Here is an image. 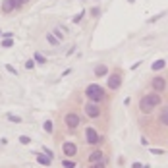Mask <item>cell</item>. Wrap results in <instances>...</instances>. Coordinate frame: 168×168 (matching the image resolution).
Returning <instances> with one entry per match:
<instances>
[{
  "label": "cell",
  "instance_id": "1",
  "mask_svg": "<svg viewBox=\"0 0 168 168\" xmlns=\"http://www.w3.org/2000/svg\"><path fill=\"white\" fill-rule=\"evenodd\" d=\"M161 101L162 99L158 97V93H149V95H145L139 101V110H141L143 114H153V110L161 104Z\"/></svg>",
  "mask_w": 168,
  "mask_h": 168
},
{
  "label": "cell",
  "instance_id": "2",
  "mask_svg": "<svg viewBox=\"0 0 168 168\" xmlns=\"http://www.w3.org/2000/svg\"><path fill=\"white\" fill-rule=\"evenodd\" d=\"M85 97H87L89 101H93V102H102L106 99V93H104V89L101 87V85H97V83H91V85H87L85 87Z\"/></svg>",
  "mask_w": 168,
  "mask_h": 168
},
{
  "label": "cell",
  "instance_id": "3",
  "mask_svg": "<svg viewBox=\"0 0 168 168\" xmlns=\"http://www.w3.org/2000/svg\"><path fill=\"white\" fill-rule=\"evenodd\" d=\"M106 85H108V89H110V91H116V89L122 85V73H120V72L110 73V75H108V79H106Z\"/></svg>",
  "mask_w": 168,
  "mask_h": 168
},
{
  "label": "cell",
  "instance_id": "4",
  "mask_svg": "<svg viewBox=\"0 0 168 168\" xmlns=\"http://www.w3.org/2000/svg\"><path fill=\"white\" fill-rule=\"evenodd\" d=\"M64 122H66L68 130H72L73 133V130H77V126H79V116H77V112H68L64 116Z\"/></svg>",
  "mask_w": 168,
  "mask_h": 168
},
{
  "label": "cell",
  "instance_id": "5",
  "mask_svg": "<svg viewBox=\"0 0 168 168\" xmlns=\"http://www.w3.org/2000/svg\"><path fill=\"white\" fill-rule=\"evenodd\" d=\"M85 114H87L89 118H99L101 116L99 104H97V102H93V101H89L87 104H85Z\"/></svg>",
  "mask_w": 168,
  "mask_h": 168
},
{
  "label": "cell",
  "instance_id": "6",
  "mask_svg": "<svg viewBox=\"0 0 168 168\" xmlns=\"http://www.w3.org/2000/svg\"><path fill=\"white\" fill-rule=\"evenodd\" d=\"M151 87H153L155 93H161L166 89V79L164 77H153V81H151Z\"/></svg>",
  "mask_w": 168,
  "mask_h": 168
},
{
  "label": "cell",
  "instance_id": "7",
  "mask_svg": "<svg viewBox=\"0 0 168 168\" xmlns=\"http://www.w3.org/2000/svg\"><path fill=\"white\" fill-rule=\"evenodd\" d=\"M85 139H87V143H91V145H97L99 143V133H97L95 128H87L85 130Z\"/></svg>",
  "mask_w": 168,
  "mask_h": 168
},
{
  "label": "cell",
  "instance_id": "8",
  "mask_svg": "<svg viewBox=\"0 0 168 168\" xmlns=\"http://www.w3.org/2000/svg\"><path fill=\"white\" fill-rule=\"evenodd\" d=\"M64 155L66 157H73V155L77 153V147H75V143H72V141H68V143H64Z\"/></svg>",
  "mask_w": 168,
  "mask_h": 168
},
{
  "label": "cell",
  "instance_id": "9",
  "mask_svg": "<svg viewBox=\"0 0 168 168\" xmlns=\"http://www.w3.org/2000/svg\"><path fill=\"white\" fill-rule=\"evenodd\" d=\"M99 161H106V158H104V155H102V151L97 149L89 155V162H99Z\"/></svg>",
  "mask_w": 168,
  "mask_h": 168
},
{
  "label": "cell",
  "instance_id": "10",
  "mask_svg": "<svg viewBox=\"0 0 168 168\" xmlns=\"http://www.w3.org/2000/svg\"><path fill=\"white\" fill-rule=\"evenodd\" d=\"M164 68H166V60L164 58H161V60H157V62L151 64V70H153V72H161V70H164Z\"/></svg>",
  "mask_w": 168,
  "mask_h": 168
},
{
  "label": "cell",
  "instance_id": "11",
  "mask_svg": "<svg viewBox=\"0 0 168 168\" xmlns=\"http://www.w3.org/2000/svg\"><path fill=\"white\" fill-rule=\"evenodd\" d=\"M37 162H39V164H43V166H50L52 164V162H50V157H47L44 153H39V155H37Z\"/></svg>",
  "mask_w": 168,
  "mask_h": 168
},
{
  "label": "cell",
  "instance_id": "12",
  "mask_svg": "<svg viewBox=\"0 0 168 168\" xmlns=\"http://www.w3.org/2000/svg\"><path fill=\"white\" fill-rule=\"evenodd\" d=\"M12 10H16L14 2H12V0H4V2H2V12H4V14H10Z\"/></svg>",
  "mask_w": 168,
  "mask_h": 168
},
{
  "label": "cell",
  "instance_id": "13",
  "mask_svg": "<svg viewBox=\"0 0 168 168\" xmlns=\"http://www.w3.org/2000/svg\"><path fill=\"white\" fill-rule=\"evenodd\" d=\"M106 72H108V68H106L104 64H99V66L95 68V75H97V77H102V75H106Z\"/></svg>",
  "mask_w": 168,
  "mask_h": 168
},
{
  "label": "cell",
  "instance_id": "14",
  "mask_svg": "<svg viewBox=\"0 0 168 168\" xmlns=\"http://www.w3.org/2000/svg\"><path fill=\"white\" fill-rule=\"evenodd\" d=\"M161 122L164 126H168V106H164V108L161 110Z\"/></svg>",
  "mask_w": 168,
  "mask_h": 168
},
{
  "label": "cell",
  "instance_id": "15",
  "mask_svg": "<svg viewBox=\"0 0 168 168\" xmlns=\"http://www.w3.org/2000/svg\"><path fill=\"white\" fill-rule=\"evenodd\" d=\"M52 33H54V37L58 41H62L64 39V35H66V29H60V27H54V31H52Z\"/></svg>",
  "mask_w": 168,
  "mask_h": 168
},
{
  "label": "cell",
  "instance_id": "16",
  "mask_svg": "<svg viewBox=\"0 0 168 168\" xmlns=\"http://www.w3.org/2000/svg\"><path fill=\"white\" fill-rule=\"evenodd\" d=\"M35 62H37V64H41V66H44V64H47V58H44L41 52H35Z\"/></svg>",
  "mask_w": 168,
  "mask_h": 168
},
{
  "label": "cell",
  "instance_id": "17",
  "mask_svg": "<svg viewBox=\"0 0 168 168\" xmlns=\"http://www.w3.org/2000/svg\"><path fill=\"white\" fill-rule=\"evenodd\" d=\"M47 41H48V43L52 44V47H56V44H60V41H58V39H56V37H54V33H48V35H47Z\"/></svg>",
  "mask_w": 168,
  "mask_h": 168
},
{
  "label": "cell",
  "instance_id": "18",
  "mask_svg": "<svg viewBox=\"0 0 168 168\" xmlns=\"http://www.w3.org/2000/svg\"><path fill=\"white\" fill-rule=\"evenodd\" d=\"M89 168H106V161H99V162H91Z\"/></svg>",
  "mask_w": 168,
  "mask_h": 168
},
{
  "label": "cell",
  "instance_id": "19",
  "mask_svg": "<svg viewBox=\"0 0 168 168\" xmlns=\"http://www.w3.org/2000/svg\"><path fill=\"white\" fill-rule=\"evenodd\" d=\"M62 166L64 168H75V162L70 161V158H64V161H62Z\"/></svg>",
  "mask_w": 168,
  "mask_h": 168
},
{
  "label": "cell",
  "instance_id": "20",
  "mask_svg": "<svg viewBox=\"0 0 168 168\" xmlns=\"http://www.w3.org/2000/svg\"><path fill=\"white\" fill-rule=\"evenodd\" d=\"M10 47H14V39H4L2 41V48H10Z\"/></svg>",
  "mask_w": 168,
  "mask_h": 168
},
{
  "label": "cell",
  "instance_id": "21",
  "mask_svg": "<svg viewBox=\"0 0 168 168\" xmlns=\"http://www.w3.org/2000/svg\"><path fill=\"white\" fill-rule=\"evenodd\" d=\"M44 132H47V133H52V122L50 120L44 122Z\"/></svg>",
  "mask_w": 168,
  "mask_h": 168
},
{
  "label": "cell",
  "instance_id": "22",
  "mask_svg": "<svg viewBox=\"0 0 168 168\" xmlns=\"http://www.w3.org/2000/svg\"><path fill=\"white\" fill-rule=\"evenodd\" d=\"M19 143H21V145H29V143H31V139L27 137V135H21V137H19Z\"/></svg>",
  "mask_w": 168,
  "mask_h": 168
},
{
  "label": "cell",
  "instance_id": "23",
  "mask_svg": "<svg viewBox=\"0 0 168 168\" xmlns=\"http://www.w3.org/2000/svg\"><path fill=\"white\" fill-rule=\"evenodd\" d=\"M33 68H35V60H31V58H29V60L25 62V70H33Z\"/></svg>",
  "mask_w": 168,
  "mask_h": 168
},
{
  "label": "cell",
  "instance_id": "24",
  "mask_svg": "<svg viewBox=\"0 0 168 168\" xmlns=\"http://www.w3.org/2000/svg\"><path fill=\"white\" fill-rule=\"evenodd\" d=\"M8 120H10V122H16V124H18V122H21V118H19V116H14V114H8Z\"/></svg>",
  "mask_w": 168,
  "mask_h": 168
},
{
  "label": "cell",
  "instance_id": "25",
  "mask_svg": "<svg viewBox=\"0 0 168 168\" xmlns=\"http://www.w3.org/2000/svg\"><path fill=\"white\" fill-rule=\"evenodd\" d=\"M6 70H8L10 73H14V75H18V70H16L14 66H12V64H6Z\"/></svg>",
  "mask_w": 168,
  "mask_h": 168
},
{
  "label": "cell",
  "instance_id": "26",
  "mask_svg": "<svg viewBox=\"0 0 168 168\" xmlns=\"http://www.w3.org/2000/svg\"><path fill=\"white\" fill-rule=\"evenodd\" d=\"M149 153H151V155H164V151H162V149H153V147H151Z\"/></svg>",
  "mask_w": 168,
  "mask_h": 168
},
{
  "label": "cell",
  "instance_id": "27",
  "mask_svg": "<svg viewBox=\"0 0 168 168\" xmlns=\"http://www.w3.org/2000/svg\"><path fill=\"white\" fill-rule=\"evenodd\" d=\"M83 16H85V12H81V14H77L75 18H73V23H79L81 19H83Z\"/></svg>",
  "mask_w": 168,
  "mask_h": 168
},
{
  "label": "cell",
  "instance_id": "28",
  "mask_svg": "<svg viewBox=\"0 0 168 168\" xmlns=\"http://www.w3.org/2000/svg\"><path fill=\"white\" fill-rule=\"evenodd\" d=\"M12 2H14V8L16 10H18V8H21L23 4H21V0H12Z\"/></svg>",
  "mask_w": 168,
  "mask_h": 168
},
{
  "label": "cell",
  "instance_id": "29",
  "mask_svg": "<svg viewBox=\"0 0 168 168\" xmlns=\"http://www.w3.org/2000/svg\"><path fill=\"white\" fill-rule=\"evenodd\" d=\"M99 14H101V10H99V8H93V10H91V16H93V18H97Z\"/></svg>",
  "mask_w": 168,
  "mask_h": 168
},
{
  "label": "cell",
  "instance_id": "30",
  "mask_svg": "<svg viewBox=\"0 0 168 168\" xmlns=\"http://www.w3.org/2000/svg\"><path fill=\"white\" fill-rule=\"evenodd\" d=\"M162 16H164V14H158V16H155V18H151V19H149V23H155V21H157V19H161Z\"/></svg>",
  "mask_w": 168,
  "mask_h": 168
},
{
  "label": "cell",
  "instance_id": "31",
  "mask_svg": "<svg viewBox=\"0 0 168 168\" xmlns=\"http://www.w3.org/2000/svg\"><path fill=\"white\" fill-rule=\"evenodd\" d=\"M43 153H44V155H47V157H50V158H52V151H50V149H44V151H43Z\"/></svg>",
  "mask_w": 168,
  "mask_h": 168
},
{
  "label": "cell",
  "instance_id": "32",
  "mask_svg": "<svg viewBox=\"0 0 168 168\" xmlns=\"http://www.w3.org/2000/svg\"><path fill=\"white\" fill-rule=\"evenodd\" d=\"M132 168H143V166H141V162H133Z\"/></svg>",
  "mask_w": 168,
  "mask_h": 168
},
{
  "label": "cell",
  "instance_id": "33",
  "mask_svg": "<svg viewBox=\"0 0 168 168\" xmlns=\"http://www.w3.org/2000/svg\"><path fill=\"white\" fill-rule=\"evenodd\" d=\"M27 2H29V0H21V4H27Z\"/></svg>",
  "mask_w": 168,
  "mask_h": 168
},
{
  "label": "cell",
  "instance_id": "34",
  "mask_svg": "<svg viewBox=\"0 0 168 168\" xmlns=\"http://www.w3.org/2000/svg\"><path fill=\"white\" fill-rule=\"evenodd\" d=\"M128 2H130V4H132V2H135V0H128Z\"/></svg>",
  "mask_w": 168,
  "mask_h": 168
},
{
  "label": "cell",
  "instance_id": "35",
  "mask_svg": "<svg viewBox=\"0 0 168 168\" xmlns=\"http://www.w3.org/2000/svg\"><path fill=\"white\" fill-rule=\"evenodd\" d=\"M0 35H2V31H0Z\"/></svg>",
  "mask_w": 168,
  "mask_h": 168
}]
</instances>
